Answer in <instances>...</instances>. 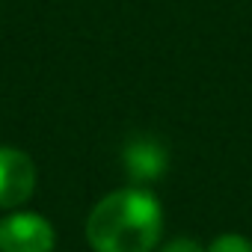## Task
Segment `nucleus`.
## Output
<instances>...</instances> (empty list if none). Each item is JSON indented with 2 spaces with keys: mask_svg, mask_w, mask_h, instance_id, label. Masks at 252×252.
Segmentation results:
<instances>
[{
  "mask_svg": "<svg viewBox=\"0 0 252 252\" xmlns=\"http://www.w3.org/2000/svg\"><path fill=\"white\" fill-rule=\"evenodd\" d=\"M163 231V208L143 187L104 196L86 217V240L95 252H152Z\"/></svg>",
  "mask_w": 252,
  "mask_h": 252,
  "instance_id": "obj_1",
  "label": "nucleus"
},
{
  "mask_svg": "<svg viewBox=\"0 0 252 252\" xmlns=\"http://www.w3.org/2000/svg\"><path fill=\"white\" fill-rule=\"evenodd\" d=\"M54 225L33 211H15L0 220V252H54Z\"/></svg>",
  "mask_w": 252,
  "mask_h": 252,
  "instance_id": "obj_2",
  "label": "nucleus"
},
{
  "mask_svg": "<svg viewBox=\"0 0 252 252\" xmlns=\"http://www.w3.org/2000/svg\"><path fill=\"white\" fill-rule=\"evenodd\" d=\"M36 190V163L27 152L0 146V208H18Z\"/></svg>",
  "mask_w": 252,
  "mask_h": 252,
  "instance_id": "obj_3",
  "label": "nucleus"
},
{
  "mask_svg": "<svg viewBox=\"0 0 252 252\" xmlns=\"http://www.w3.org/2000/svg\"><path fill=\"white\" fill-rule=\"evenodd\" d=\"M122 163L134 184H149L166 172L169 155H166L163 143H158L155 137H134L122 152Z\"/></svg>",
  "mask_w": 252,
  "mask_h": 252,
  "instance_id": "obj_4",
  "label": "nucleus"
},
{
  "mask_svg": "<svg viewBox=\"0 0 252 252\" xmlns=\"http://www.w3.org/2000/svg\"><path fill=\"white\" fill-rule=\"evenodd\" d=\"M205 252H252V240L237 231H225V234H217Z\"/></svg>",
  "mask_w": 252,
  "mask_h": 252,
  "instance_id": "obj_5",
  "label": "nucleus"
},
{
  "mask_svg": "<svg viewBox=\"0 0 252 252\" xmlns=\"http://www.w3.org/2000/svg\"><path fill=\"white\" fill-rule=\"evenodd\" d=\"M160 252H205V246H199L193 237H175L166 246H160Z\"/></svg>",
  "mask_w": 252,
  "mask_h": 252,
  "instance_id": "obj_6",
  "label": "nucleus"
}]
</instances>
